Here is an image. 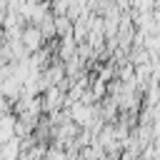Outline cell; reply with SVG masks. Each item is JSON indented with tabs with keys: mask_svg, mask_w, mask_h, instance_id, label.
Returning <instances> with one entry per match:
<instances>
[{
	"mask_svg": "<svg viewBox=\"0 0 160 160\" xmlns=\"http://www.w3.org/2000/svg\"><path fill=\"white\" fill-rule=\"evenodd\" d=\"M22 45L28 48L30 55L38 52V50H42V45H45V35L40 32L38 25H25V30H22Z\"/></svg>",
	"mask_w": 160,
	"mask_h": 160,
	"instance_id": "obj_1",
	"label": "cell"
},
{
	"mask_svg": "<svg viewBox=\"0 0 160 160\" xmlns=\"http://www.w3.org/2000/svg\"><path fill=\"white\" fill-rule=\"evenodd\" d=\"M15 128H18V122L12 115H0V150L15 138Z\"/></svg>",
	"mask_w": 160,
	"mask_h": 160,
	"instance_id": "obj_2",
	"label": "cell"
},
{
	"mask_svg": "<svg viewBox=\"0 0 160 160\" xmlns=\"http://www.w3.org/2000/svg\"><path fill=\"white\" fill-rule=\"evenodd\" d=\"M38 28H40V32L45 35V40L58 38V25H55V18H52V15H48V18H45V20H42Z\"/></svg>",
	"mask_w": 160,
	"mask_h": 160,
	"instance_id": "obj_3",
	"label": "cell"
}]
</instances>
